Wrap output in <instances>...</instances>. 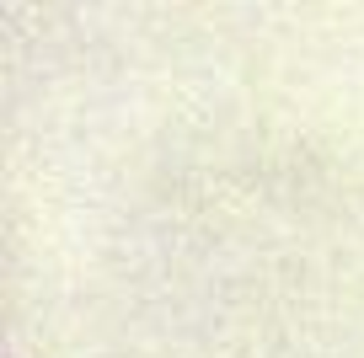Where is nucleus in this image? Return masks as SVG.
I'll return each mask as SVG.
<instances>
[]
</instances>
